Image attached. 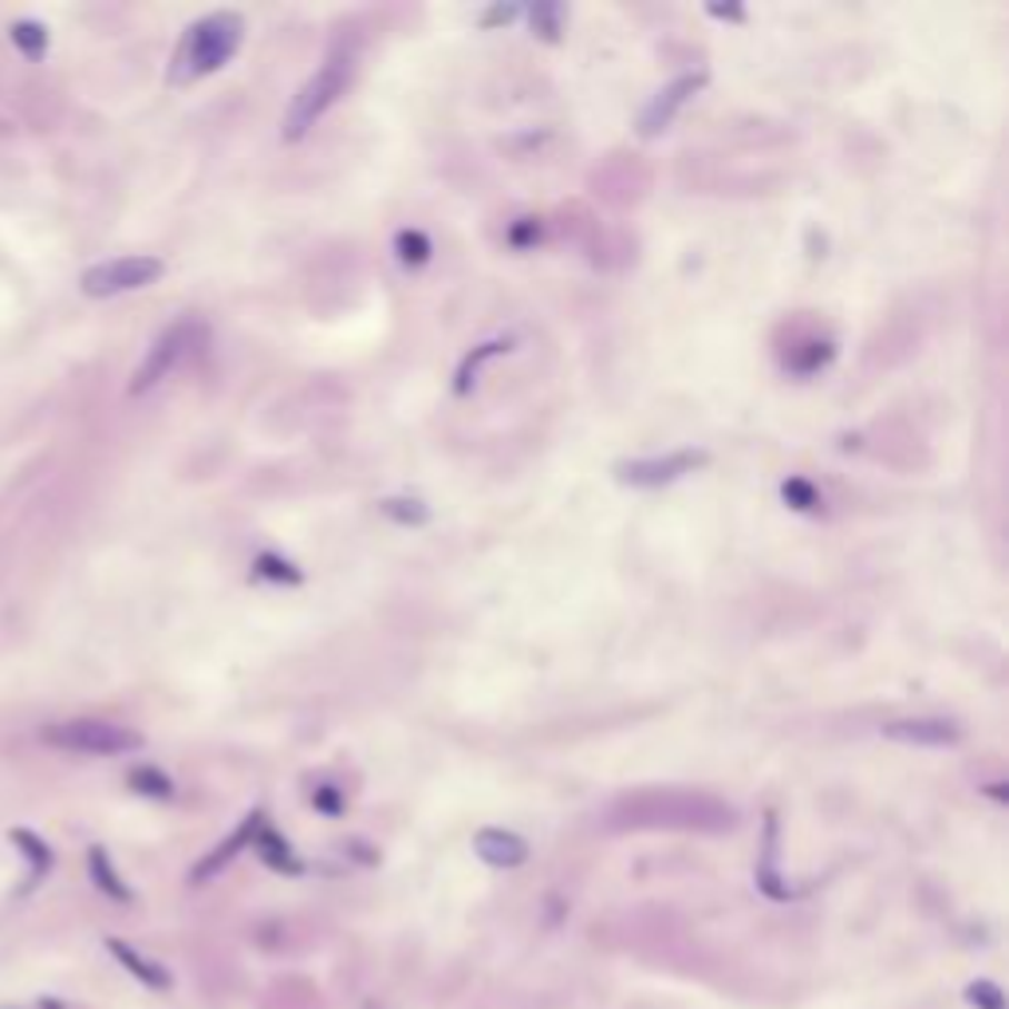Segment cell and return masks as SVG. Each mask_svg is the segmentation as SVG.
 Instances as JSON below:
<instances>
[{"label": "cell", "instance_id": "cell-4", "mask_svg": "<svg viewBox=\"0 0 1009 1009\" xmlns=\"http://www.w3.org/2000/svg\"><path fill=\"white\" fill-rule=\"evenodd\" d=\"M162 273H166V265L158 257H147V253L139 257V253H135V257H115V260H103V265H91L83 273V280H79V288H83L87 296L103 300V296L135 293V288L155 285Z\"/></svg>", "mask_w": 1009, "mask_h": 1009}, {"label": "cell", "instance_id": "cell-11", "mask_svg": "<svg viewBox=\"0 0 1009 1009\" xmlns=\"http://www.w3.org/2000/svg\"><path fill=\"white\" fill-rule=\"evenodd\" d=\"M107 947H111V954L119 958L122 967H127L130 975L139 978L142 986H150V990H170V986H174V978L166 975V967H158L155 958L139 954V950L127 947V942H107Z\"/></svg>", "mask_w": 1009, "mask_h": 1009}, {"label": "cell", "instance_id": "cell-8", "mask_svg": "<svg viewBox=\"0 0 1009 1009\" xmlns=\"http://www.w3.org/2000/svg\"><path fill=\"white\" fill-rule=\"evenodd\" d=\"M883 738L907 745H954L962 738V730L954 722H947V718H903V722L883 725Z\"/></svg>", "mask_w": 1009, "mask_h": 1009}, {"label": "cell", "instance_id": "cell-13", "mask_svg": "<svg viewBox=\"0 0 1009 1009\" xmlns=\"http://www.w3.org/2000/svg\"><path fill=\"white\" fill-rule=\"evenodd\" d=\"M758 888L765 891L769 899H789V891L781 888L776 880V820L769 817V832H765V860L758 868Z\"/></svg>", "mask_w": 1009, "mask_h": 1009}, {"label": "cell", "instance_id": "cell-5", "mask_svg": "<svg viewBox=\"0 0 1009 1009\" xmlns=\"http://www.w3.org/2000/svg\"><path fill=\"white\" fill-rule=\"evenodd\" d=\"M710 462L706 449H674L663 457H635V462H620L615 477L623 485H635V489H655V485H671L679 477L694 474Z\"/></svg>", "mask_w": 1009, "mask_h": 1009}, {"label": "cell", "instance_id": "cell-19", "mask_svg": "<svg viewBox=\"0 0 1009 1009\" xmlns=\"http://www.w3.org/2000/svg\"><path fill=\"white\" fill-rule=\"evenodd\" d=\"M967 1001L975 1009H1006V993H1001L998 982H990V978H978V982L967 986Z\"/></svg>", "mask_w": 1009, "mask_h": 1009}, {"label": "cell", "instance_id": "cell-2", "mask_svg": "<svg viewBox=\"0 0 1009 1009\" xmlns=\"http://www.w3.org/2000/svg\"><path fill=\"white\" fill-rule=\"evenodd\" d=\"M352 71H355V63H352V56H344V52L332 56V60H324V68H319L316 76H311L308 83L296 91L280 135H285L288 142H300L304 135H308V130L339 103V96H344L347 83H352Z\"/></svg>", "mask_w": 1009, "mask_h": 1009}, {"label": "cell", "instance_id": "cell-17", "mask_svg": "<svg viewBox=\"0 0 1009 1009\" xmlns=\"http://www.w3.org/2000/svg\"><path fill=\"white\" fill-rule=\"evenodd\" d=\"M130 785L139 789V793H147V797H174V785H170V776L166 773H158L155 765H142V769H135L130 773Z\"/></svg>", "mask_w": 1009, "mask_h": 1009}, {"label": "cell", "instance_id": "cell-15", "mask_svg": "<svg viewBox=\"0 0 1009 1009\" xmlns=\"http://www.w3.org/2000/svg\"><path fill=\"white\" fill-rule=\"evenodd\" d=\"M12 43H17L28 60H40L43 48H48V32H43L36 20H17V24H12Z\"/></svg>", "mask_w": 1009, "mask_h": 1009}, {"label": "cell", "instance_id": "cell-16", "mask_svg": "<svg viewBox=\"0 0 1009 1009\" xmlns=\"http://www.w3.org/2000/svg\"><path fill=\"white\" fill-rule=\"evenodd\" d=\"M398 257H403V265H426L431 260V241H426V234H418V229H403L398 234Z\"/></svg>", "mask_w": 1009, "mask_h": 1009}, {"label": "cell", "instance_id": "cell-24", "mask_svg": "<svg viewBox=\"0 0 1009 1009\" xmlns=\"http://www.w3.org/2000/svg\"><path fill=\"white\" fill-rule=\"evenodd\" d=\"M311 804H316L319 812H328V817H339V812H344V797H339L332 785L316 789V793H311Z\"/></svg>", "mask_w": 1009, "mask_h": 1009}, {"label": "cell", "instance_id": "cell-12", "mask_svg": "<svg viewBox=\"0 0 1009 1009\" xmlns=\"http://www.w3.org/2000/svg\"><path fill=\"white\" fill-rule=\"evenodd\" d=\"M253 844L260 848V860H265L273 871H285V876H300V860H296L293 848H288L285 840H280L273 829H260Z\"/></svg>", "mask_w": 1009, "mask_h": 1009}, {"label": "cell", "instance_id": "cell-25", "mask_svg": "<svg viewBox=\"0 0 1009 1009\" xmlns=\"http://www.w3.org/2000/svg\"><path fill=\"white\" fill-rule=\"evenodd\" d=\"M533 24H541V28H544L541 36L556 40V32H561V9H536V12H533Z\"/></svg>", "mask_w": 1009, "mask_h": 1009}, {"label": "cell", "instance_id": "cell-6", "mask_svg": "<svg viewBox=\"0 0 1009 1009\" xmlns=\"http://www.w3.org/2000/svg\"><path fill=\"white\" fill-rule=\"evenodd\" d=\"M194 336H198V328H194L190 319H178V324H170V328H166L162 336L155 339V347L147 352L142 367L135 372V379H130V395H142V390L158 387V383H162L166 375H170L174 367H178V363L190 355Z\"/></svg>", "mask_w": 1009, "mask_h": 1009}, {"label": "cell", "instance_id": "cell-20", "mask_svg": "<svg viewBox=\"0 0 1009 1009\" xmlns=\"http://www.w3.org/2000/svg\"><path fill=\"white\" fill-rule=\"evenodd\" d=\"M781 493H785V501L793 505V510H817L820 505V497H817V489H812L809 482H801V477H789L785 485H781Z\"/></svg>", "mask_w": 1009, "mask_h": 1009}, {"label": "cell", "instance_id": "cell-10", "mask_svg": "<svg viewBox=\"0 0 1009 1009\" xmlns=\"http://www.w3.org/2000/svg\"><path fill=\"white\" fill-rule=\"evenodd\" d=\"M260 829H265V817H260V812H249V817L241 820V829H237L234 837L225 840V844H217L214 852H209L206 860L198 863V871H194V883L209 880V876H217V871L225 868V863H234L237 852H241V848H249L253 840H257Z\"/></svg>", "mask_w": 1009, "mask_h": 1009}, {"label": "cell", "instance_id": "cell-22", "mask_svg": "<svg viewBox=\"0 0 1009 1009\" xmlns=\"http://www.w3.org/2000/svg\"><path fill=\"white\" fill-rule=\"evenodd\" d=\"M257 572L260 576H268V580H300V572L293 568L288 561H280V556H273V553H265V556H257Z\"/></svg>", "mask_w": 1009, "mask_h": 1009}, {"label": "cell", "instance_id": "cell-26", "mask_svg": "<svg viewBox=\"0 0 1009 1009\" xmlns=\"http://www.w3.org/2000/svg\"><path fill=\"white\" fill-rule=\"evenodd\" d=\"M517 12H521V9H513V4H510V9H505V4H497V9H493L489 17H485V24H510V20L517 17Z\"/></svg>", "mask_w": 1009, "mask_h": 1009}, {"label": "cell", "instance_id": "cell-1", "mask_svg": "<svg viewBox=\"0 0 1009 1009\" xmlns=\"http://www.w3.org/2000/svg\"><path fill=\"white\" fill-rule=\"evenodd\" d=\"M245 40V20L237 12H209L198 24L186 28L178 52H174L170 79L174 83H198V79L221 71L234 60Z\"/></svg>", "mask_w": 1009, "mask_h": 1009}, {"label": "cell", "instance_id": "cell-3", "mask_svg": "<svg viewBox=\"0 0 1009 1009\" xmlns=\"http://www.w3.org/2000/svg\"><path fill=\"white\" fill-rule=\"evenodd\" d=\"M43 742L60 745L71 753H96V758H115V753H135L142 750V733L119 722H103V718H76V722H60L52 730H43Z\"/></svg>", "mask_w": 1009, "mask_h": 1009}, {"label": "cell", "instance_id": "cell-9", "mask_svg": "<svg viewBox=\"0 0 1009 1009\" xmlns=\"http://www.w3.org/2000/svg\"><path fill=\"white\" fill-rule=\"evenodd\" d=\"M474 852L489 868H521L528 860V844L517 832H505V829H482L474 837Z\"/></svg>", "mask_w": 1009, "mask_h": 1009}, {"label": "cell", "instance_id": "cell-23", "mask_svg": "<svg viewBox=\"0 0 1009 1009\" xmlns=\"http://www.w3.org/2000/svg\"><path fill=\"white\" fill-rule=\"evenodd\" d=\"M12 840H17L20 848H28V855H32L36 871H40V868H48V863H52V852H48V848H43L40 840L32 837V832H12Z\"/></svg>", "mask_w": 1009, "mask_h": 1009}, {"label": "cell", "instance_id": "cell-21", "mask_svg": "<svg viewBox=\"0 0 1009 1009\" xmlns=\"http://www.w3.org/2000/svg\"><path fill=\"white\" fill-rule=\"evenodd\" d=\"M505 347H510V344H501V339H497V344H485V347H477V352L469 355L466 363H462V372H457V395H466V390H469V375H474L477 367H482V363L489 359V355L505 352Z\"/></svg>", "mask_w": 1009, "mask_h": 1009}, {"label": "cell", "instance_id": "cell-18", "mask_svg": "<svg viewBox=\"0 0 1009 1009\" xmlns=\"http://www.w3.org/2000/svg\"><path fill=\"white\" fill-rule=\"evenodd\" d=\"M383 513L395 517V521H403V525H426V521H431V510H426L423 501H406V497L383 501Z\"/></svg>", "mask_w": 1009, "mask_h": 1009}, {"label": "cell", "instance_id": "cell-7", "mask_svg": "<svg viewBox=\"0 0 1009 1009\" xmlns=\"http://www.w3.org/2000/svg\"><path fill=\"white\" fill-rule=\"evenodd\" d=\"M702 87H706V76H702V71H691V76H679L674 83H666L663 91H659V96L647 103V111H643V119H639V130H643L647 139L651 135H659V130H666L674 115L691 103V96H699Z\"/></svg>", "mask_w": 1009, "mask_h": 1009}, {"label": "cell", "instance_id": "cell-14", "mask_svg": "<svg viewBox=\"0 0 1009 1009\" xmlns=\"http://www.w3.org/2000/svg\"><path fill=\"white\" fill-rule=\"evenodd\" d=\"M91 876H96V883H99V891H103V896L119 899V903H127V899H130V888L119 880V871H115V863L107 860L103 848H91Z\"/></svg>", "mask_w": 1009, "mask_h": 1009}, {"label": "cell", "instance_id": "cell-27", "mask_svg": "<svg viewBox=\"0 0 1009 1009\" xmlns=\"http://www.w3.org/2000/svg\"><path fill=\"white\" fill-rule=\"evenodd\" d=\"M710 17H722V20H742L745 12L738 4H710Z\"/></svg>", "mask_w": 1009, "mask_h": 1009}]
</instances>
